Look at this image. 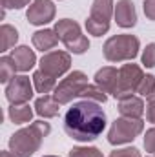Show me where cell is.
I'll list each match as a JSON object with an SVG mask.
<instances>
[{"mask_svg": "<svg viewBox=\"0 0 155 157\" xmlns=\"http://www.w3.org/2000/svg\"><path fill=\"white\" fill-rule=\"evenodd\" d=\"M106 128V113L99 102L82 99L73 102L64 115L66 133L78 143L95 141Z\"/></svg>", "mask_w": 155, "mask_h": 157, "instance_id": "1", "label": "cell"}, {"mask_svg": "<svg viewBox=\"0 0 155 157\" xmlns=\"http://www.w3.org/2000/svg\"><path fill=\"white\" fill-rule=\"evenodd\" d=\"M51 132L49 122L46 121H35L29 126L15 132L9 139V152H13L17 157H29L35 152H39L44 137H47Z\"/></svg>", "mask_w": 155, "mask_h": 157, "instance_id": "2", "label": "cell"}, {"mask_svg": "<svg viewBox=\"0 0 155 157\" xmlns=\"http://www.w3.org/2000/svg\"><path fill=\"white\" fill-rule=\"evenodd\" d=\"M139 48L141 42L135 35H115L104 42L102 51L106 60L110 62H126V60H133L139 55Z\"/></svg>", "mask_w": 155, "mask_h": 157, "instance_id": "3", "label": "cell"}, {"mask_svg": "<svg viewBox=\"0 0 155 157\" xmlns=\"http://www.w3.org/2000/svg\"><path fill=\"white\" fill-rule=\"evenodd\" d=\"M55 33L59 40L66 46V49H70L71 53L75 55H82L84 51H88L89 48V40L86 35H82V29L75 20L71 18H62V20H57L55 24Z\"/></svg>", "mask_w": 155, "mask_h": 157, "instance_id": "4", "label": "cell"}, {"mask_svg": "<svg viewBox=\"0 0 155 157\" xmlns=\"http://www.w3.org/2000/svg\"><path fill=\"white\" fill-rule=\"evenodd\" d=\"M142 130H144L142 119L120 117L112 124V128H110V132H108V143L113 144V146L131 143L137 135L142 133Z\"/></svg>", "mask_w": 155, "mask_h": 157, "instance_id": "5", "label": "cell"}, {"mask_svg": "<svg viewBox=\"0 0 155 157\" xmlns=\"http://www.w3.org/2000/svg\"><path fill=\"white\" fill-rule=\"evenodd\" d=\"M86 86H88L86 73H82V71H71L70 75H66V77L55 86L53 97L57 99L59 104H68L75 97H80V93H82V90Z\"/></svg>", "mask_w": 155, "mask_h": 157, "instance_id": "6", "label": "cell"}, {"mask_svg": "<svg viewBox=\"0 0 155 157\" xmlns=\"http://www.w3.org/2000/svg\"><path fill=\"white\" fill-rule=\"evenodd\" d=\"M142 78H144V73H142L141 66H137V64H124L119 70V82H117L113 97L119 99V101L126 99V97H131L133 93H137Z\"/></svg>", "mask_w": 155, "mask_h": 157, "instance_id": "7", "label": "cell"}, {"mask_svg": "<svg viewBox=\"0 0 155 157\" xmlns=\"http://www.w3.org/2000/svg\"><path fill=\"white\" fill-rule=\"evenodd\" d=\"M39 66H40V70L44 73H47L49 77L59 78L71 68V55L68 51H59V49L47 51V53L42 55Z\"/></svg>", "mask_w": 155, "mask_h": 157, "instance_id": "8", "label": "cell"}, {"mask_svg": "<svg viewBox=\"0 0 155 157\" xmlns=\"http://www.w3.org/2000/svg\"><path fill=\"white\" fill-rule=\"evenodd\" d=\"M33 82L26 75H15L6 84V97L11 104H26L33 97Z\"/></svg>", "mask_w": 155, "mask_h": 157, "instance_id": "9", "label": "cell"}, {"mask_svg": "<svg viewBox=\"0 0 155 157\" xmlns=\"http://www.w3.org/2000/svg\"><path fill=\"white\" fill-rule=\"evenodd\" d=\"M55 4L51 0H33L28 7L26 18L33 26H46L55 18Z\"/></svg>", "mask_w": 155, "mask_h": 157, "instance_id": "10", "label": "cell"}, {"mask_svg": "<svg viewBox=\"0 0 155 157\" xmlns=\"http://www.w3.org/2000/svg\"><path fill=\"white\" fill-rule=\"evenodd\" d=\"M115 17L117 24L124 29L128 28H133L137 24V11H135V6L131 0H119L115 4Z\"/></svg>", "mask_w": 155, "mask_h": 157, "instance_id": "11", "label": "cell"}, {"mask_svg": "<svg viewBox=\"0 0 155 157\" xmlns=\"http://www.w3.org/2000/svg\"><path fill=\"white\" fill-rule=\"evenodd\" d=\"M9 57L13 59L15 68H17V71H20V73L29 71V70L37 64V55H35V51L29 49L28 46H18V48L11 49V55H9Z\"/></svg>", "mask_w": 155, "mask_h": 157, "instance_id": "12", "label": "cell"}, {"mask_svg": "<svg viewBox=\"0 0 155 157\" xmlns=\"http://www.w3.org/2000/svg\"><path fill=\"white\" fill-rule=\"evenodd\" d=\"M117 82H119V70L113 66H104L95 73V84L102 88L106 93H115Z\"/></svg>", "mask_w": 155, "mask_h": 157, "instance_id": "13", "label": "cell"}, {"mask_svg": "<svg viewBox=\"0 0 155 157\" xmlns=\"http://www.w3.org/2000/svg\"><path fill=\"white\" fill-rule=\"evenodd\" d=\"M119 113L120 117H130V119H141L144 115V102L141 97H126L119 101Z\"/></svg>", "mask_w": 155, "mask_h": 157, "instance_id": "14", "label": "cell"}, {"mask_svg": "<svg viewBox=\"0 0 155 157\" xmlns=\"http://www.w3.org/2000/svg\"><path fill=\"white\" fill-rule=\"evenodd\" d=\"M31 42H33V46H35L39 51L47 53V51H51V49L59 44V37H57L55 29H39V31L33 33Z\"/></svg>", "mask_w": 155, "mask_h": 157, "instance_id": "15", "label": "cell"}, {"mask_svg": "<svg viewBox=\"0 0 155 157\" xmlns=\"http://www.w3.org/2000/svg\"><path fill=\"white\" fill-rule=\"evenodd\" d=\"M113 13H115V4H113V0H93L91 11H89V17H88V18L100 20V22H110Z\"/></svg>", "mask_w": 155, "mask_h": 157, "instance_id": "16", "label": "cell"}, {"mask_svg": "<svg viewBox=\"0 0 155 157\" xmlns=\"http://www.w3.org/2000/svg\"><path fill=\"white\" fill-rule=\"evenodd\" d=\"M59 110H60V104L57 102V99L53 95H42L35 101V112L44 119L57 117Z\"/></svg>", "mask_w": 155, "mask_h": 157, "instance_id": "17", "label": "cell"}, {"mask_svg": "<svg viewBox=\"0 0 155 157\" xmlns=\"http://www.w3.org/2000/svg\"><path fill=\"white\" fill-rule=\"evenodd\" d=\"M7 115L11 119V122H15V124H28L33 119V110L28 102L26 104H11L7 110Z\"/></svg>", "mask_w": 155, "mask_h": 157, "instance_id": "18", "label": "cell"}, {"mask_svg": "<svg viewBox=\"0 0 155 157\" xmlns=\"http://www.w3.org/2000/svg\"><path fill=\"white\" fill-rule=\"evenodd\" d=\"M33 86H35V90L39 91V93H42V95H47L51 90H55V82H57V78L49 77L47 73H44L42 70H39V71H35L33 73Z\"/></svg>", "mask_w": 155, "mask_h": 157, "instance_id": "19", "label": "cell"}, {"mask_svg": "<svg viewBox=\"0 0 155 157\" xmlns=\"http://www.w3.org/2000/svg\"><path fill=\"white\" fill-rule=\"evenodd\" d=\"M17 40H18V31L9 24H2V28H0V51H7V49L15 48Z\"/></svg>", "mask_w": 155, "mask_h": 157, "instance_id": "20", "label": "cell"}, {"mask_svg": "<svg viewBox=\"0 0 155 157\" xmlns=\"http://www.w3.org/2000/svg\"><path fill=\"white\" fill-rule=\"evenodd\" d=\"M80 97H82V99H88V101H95V102H99V104H104V102L108 101L106 91H104L102 88H99L97 84H88V86L82 90Z\"/></svg>", "mask_w": 155, "mask_h": 157, "instance_id": "21", "label": "cell"}, {"mask_svg": "<svg viewBox=\"0 0 155 157\" xmlns=\"http://www.w3.org/2000/svg\"><path fill=\"white\" fill-rule=\"evenodd\" d=\"M17 75V68H15V62L9 55L2 57L0 59V82L7 84L11 78Z\"/></svg>", "mask_w": 155, "mask_h": 157, "instance_id": "22", "label": "cell"}, {"mask_svg": "<svg viewBox=\"0 0 155 157\" xmlns=\"http://www.w3.org/2000/svg\"><path fill=\"white\" fill-rule=\"evenodd\" d=\"M70 157H104L95 146H75L70 150Z\"/></svg>", "mask_w": 155, "mask_h": 157, "instance_id": "23", "label": "cell"}, {"mask_svg": "<svg viewBox=\"0 0 155 157\" xmlns=\"http://www.w3.org/2000/svg\"><path fill=\"white\" fill-rule=\"evenodd\" d=\"M142 64L146 68H155V42H150L142 51Z\"/></svg>", "mask_w": 155, "mask_h": 157, "instance_id": "24", "label": "cell"}, {"mask_svg": "<svg viewBox=\"0 0 155 157\" xmlns=\"http://www.w3.org/2000/svg\"><path fill=\"white\" fill-rule=\"evenodd\" d=\"M144 148H146L148 154L155 155V126L150 128L146 132V135H144Z\"/></svg>", "mask_w": 155, "mask_h": 157, "instance_id": "25", "label": "cell"}, {"mask_svg": "<svg viewBox=\"0 0 155 157\" xmlns=\"http://www.w3.org/2000/svg\"><path fill=\"white\" fill-rule=\"evenodd\" d=\"M31 0H2V7L6 9H22L24 6H29Z\"/></svg>", "mask_w": 155, "mask_h": 157, "instance_id": "26", "label": "cell"}, {"mask_svg": "<svg viewBox=\"0 0 155 157\" xmlns=\"http://www.w3.org/2000/svg\"><path fill=\"white\" fill-rule=\"evenodd\" d=\"M108 157H141V152L137 148H122V150H113Z\"/></svg>", "mask_w": 155, "mask_h": 157, "instance_id": "27", "label": "cell"}, {"mask_svg": "<svg viewBox=\"0 0 155 157\" xmlns=\"http://www.w3.org/2000/svg\"><path fill=\"white\" fill-rule=\"evenodd\" d=\"M142 9H144V15H146V18L155 20V0H144V4H142Z\"/></svg>", "mask_w": 155, "mask_h": 157, "instance_id": "28", "label": "cell"}, {"mask_svg": "<svg viewBox=\"0 0 155 157\" xmlns=\"http://www.w3.org/2000/svg\"><path fill=\"white\" fill-rule=\"evenodd\" d=\"M146 119H148V122L155 124V99L153 101H148V106H146Z\"/></svg>", "mask_w": 155, "mask_h": 157, "instance_id": "29", "label": "cell"}, {"mask_svg": "<svg viewBox=\"0 0 155 157\" xmlns=\"http://www.w3.org/2000/svg\"><path fill=\"white\" fill-rule=\"evenodd\" d=\"M0 157H17V155H15L13 152H7V150H6V152H2V154H0Z\"/></svg>", "mask_w": 155, "mask_h": 157, "instance_id": "30", "label": "cell"}, {"mask_svg": "<svg viewBox=\"0 0 155 157\" xmlns=\"http://www.w3.org/2000/svg\"><path fill=\"white\" fill-rule=\"evenodd\" d=\"M44 157H59V155H44Z\"/></svg>", "mask_w": 155, "mask_h": 157, "instance_id": "31", "label": "cell"}, {"mask_svg": "<svg viewBox=\"0 0 155 157\" xmlns=\"http://www.w3.org/2000/svg\"><path fill=\"white\" fill-rule=\"evenodd\" d=\"M150 157H155V155H150Z\"/></svg>", "mask_w": 155, "mask_h": 157, "instance_id": "32", "label": "cell"}]
</instances>
